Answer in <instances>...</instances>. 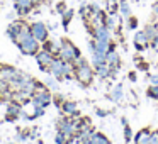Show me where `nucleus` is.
<instances>
[{"label": "nucleus", "instance_id": "obj_1", "mask_svg": "<svg viewBox=\"0 0 158 144\" xmlns=\"http://www.w3.org/2000/svg\"><path fill=\"white\" fill-rule=\"evenodd\" d=\"M75 63H77V70H75L77 80H78L80 83H83V85H89V83L92 82V78H94V70L87 65L83 58L77 59Z\"/></svg>", "mask_w": 158, "mask_h": 144}, {"label": "nucleus", "instance_id": "obj_2", "mask_svg": "<svg viewBox=\"0 0 158 144\" xmlns=\"http://www.w3.org/2000/svg\"><path fill=\"white\" fill-rule=\"evenodd\" d=\"M60 56H61V59H65V61H68V63H75L77 59L82 58V56H80V51L70 41H61Z\"/></svg>", "mask_w": 158, "mask_h": 144}, {"label": "nucleus", "instance_id": "obj_3", "mask_svg": "<svg viewBox=\"0 0 158 144\" xmlns=\"http://www.w3.org/2000/svg\"><path fill=\"white\" fill-rule=\"evenodd\" d=\"M49 71L55 76L61 78V76H68L70 71H72V65L65 59H53L51 65H49Z\"/></svg>", "mask_w": 158, "mask_h": 144}, {"label": "nucleus", "instance_id": "obj_4", "mask_svg": "<svg viewBox=\"0 0 158 144\" xmlns=\"http://www.w3.org/2000/svg\"><path fill=\"white\" fill-rule=\"evenodd\" d=\"M38 42H39V41L31 34V36H27L26 39H22L21 42H17V44L21 46L22 53H26V54H36V53H38V49H39Z\"/></svg>", "mask_w": 158, "mask_h": 144}, {"label": "nucleus", "instance_id": "obj_5", "mask_svg": "<svg viewBox=\"0 0 158 144\" xmlns=\"http://www.w3.org/2000/svg\"><path fill=\"white\" fill-rule=\"evenodd\" d=\"M31 34L34 36L38 41H46L48 39V27H46L43 22H34V24L31 26Z\"/></svg>", "mask_w": 158, "mask_h": 144}, {"label": "nucleus", "instance_id": "obj_6", "mask_svg": "<svg viewBox=\"0 0 158 144\" xmlns=\"http://www.w3.org/2000/svg\"><path fill=\"white\" fill-rule=\"evenodd\" d=\"M133 42H134V46H136V49H138V51H143V49H146L148 46L151 44V42H150V39L146 38V34H144L143 31H139V32H136V34H134Z\"/></svg>", "mask_w": 158, "mask_h": 144}, {"label": "nucleus", "instance_id": "obj_7", "mask_svg": "<svg viewBox=\"0 0 158 144\" xmlns=\"http://www.w3.org/2000/svg\"><path fill=\"white\" fill-rule=\"evenodd\" d=\"M58 129L61 130V132L68 134V136H73V134L77 132V124L73 122V120H70V119H63V120H60Z\"/></svg>", "mask_w": 158, "mask_h": 144}, {"label": "nucleus", "instance_id": "obj_8", "mask_svg": "<svg viewBox=\"0 0 158 144\" xmlns=\"http://www.w3.org/2000/svg\"><path fill=\"white\" fill-rule=\"evenodd\" d=\"M106 63L110 66V68H116L117 66V63H119V54H117V51H116V48L114 46H110L109 48V51L106 53Z\"/></svg>", "mask_w": 158, "mask_h": 144}, {"label": "nucleus", "instance_id": "obj_9", "mask_svg": "<svg viewBox=\"0 0 158 144\" xmlns=\"http://www.w3.org/2000/svg\"><path fill=\"white\" fill-rule=\"evenodd\" d=\"M150 136H151L150 129L138 130L136 136H134V144H150Z\"/></svg>", "mask_w": 158, "mask_h": 144}, {"label": "nucleus", "instance_id": "obj_10", "mask_svg": "<svg viewBox=\"0 0 158 144\" xmlns=\"http://www.w3.org/2000/svg\"><path fill=\"white\" fill-rule=\"evenodd\" d=\"M36 58H38V63L41 66H46V65L49 66V65H51V61H53V54L48 51V49H43L41 53H38Z\"/></svg>", "mask_w": 158, "mask_h": 144}, {"label": "nucleus", "instance_id": "obj_11", "mask_svg": "<svg viewBox=\"0 0 158 144\" xmlns=\"http://www.w3.org/2000/svg\"><path fill=\"white\" fill-rule=\"evenodd\" d=\"M14 4H15V9H17L19 14H27L32 5V0H14Z\"/></svg>", "mask_w": 158, "mask_h": 144}, {"label": "nucleus", "instance_id": "obj_12", "mask_svg": "<svg viewBox=\"0 0 158 144\" xmlns=\"http://www.w3.org/2000/svg\"><path fill=\"white\" fill-rule=\"evenodd\" d=\"M143 32L146 34V38L150 39V42H151L155 38H156V34H158V24H148V26H144Z\"/></svg>", "mask_w": 158, "mask_h": 144}, {"label": "nucleus", "instance_id": "obj_13", "mask_svg": "<svg viewBox=\"0 0 158 144\" xmlns=\"http://www.w3.org/2000/svg\"><path fill=\"white\" fill-rule=\"evenodd\" d=\"M106 27L109 29V31H114V29L117 27V24H119V21H117V15H116V12H110V15H107L106 17Z\"/></svg>", "mask_w": 158, "mask_h": 144}, {"label": "nucleus", "instance_id": "obj_14", "mask_svg": "<svg viewBox=\"0 0 158 144\" xmlns=\"http://www.w3.org/2000/svg\"><path fill=\"white\" fill-rule=\"evenodd\" d=\"M110 71H112V68H110L107 63H104V65H100V66H97V68H95V73H97L99 78H107V76L110 75Z\"/></svg>", "mask_w": 158, "mask_h": 144}, {"label": "nucleus", "instance_id": "obj_15", "mask_svg": "<svg viewBox=\"0 0 158 144\" xmlns=\"http://www.w3.org/2000/svg\"><path fill=\"white\" fill-rule=\"evenodd\" d=\"M63 112L66 115H77L78 114V107H77L75 102H65L63 103Z\"/></svg>", "mask_w": 158, "mask_h": 144}, {"label": "nucleus", "instance_id": "obj_16", "mask_svg": "<svg viewBox=\"0 0 158 144\" xmlns=\"http://www.w3.org/2000/svg\"><path fill=\"white\" fill-rule=\"evenodd\" d=\"M119 12L124 19L131 17V7H129V4H127V0H119Z\"/></svg>", "mask_w": 158, "mask_h": 144}, {"label": "nucleus", "instance_id": "obj_17", "mask_svg": "<svg viewBox=\"0 0 158 144\" xmlns=\"http://www.w3.org/2000/svg\"><path fill=\"white\" fill-rule=\"evenodd\" d=\"M90 139H92L94 144H110V141L107 139L104 134L100 132H92V136H90Z\"/></svg>", "mask_w": 158, "mask_h": 144}, {"label": "nucleus", "instance_id": "obj_18", "mask_svg": "<svg viewBox=\"0 0 158 144\" xmlns=\"http://www.w3.org/2000/svg\"><path fill=\"white\" fill-rule=\"evenodd\" d=\"M110 98H112L114 102H119V100L123 98V86H121V85L114 86L112 92H110Z\"/></svg>", "mask_w": 158, "mask_h": 144}, {"label": "nucleus", "instance_id": "obj_19", "mask_svg": "<svg viewBox=\"0 0 158 144\" xmlns=\"http://www.w3.org/2000/svg\"><path fill=\"white\" fill-rule=\"evenodd\" d=\"M61 15H63V24H65V27H66V26H68V22L72 21V17H73V10H72V9H66Z\"/></svg>", "mask_w": 158, "mask_h": 144}, {"label": "nucleus", "instance_id": "obj_20", "mask_svg": "<svg viewBox=\"0 0 158 144\" xmlns=\"http://www.w3.org/2000/svg\"><path fill=\"white\" fill-rule=\"evenodd\" d=\"M148 95H150L153 100H158V85H150V88H148Z\"/></svg>", "mask_w": 158, "mask_h": 144}, {"label": "nucleus", "instance_id": "obj_21", "mask_svg": "<svg viewBox=\"0 0 158 144\" xmlns=\"http://www.w3.org/2000/svg\"><path fill=\"white\" fill-rule=\"evenodd\" d=\"M123 126H124V139L129 141V139H131V136H133V132H131V127L127 126L126 119H123Z\"/></svg>", "mask_w": 158, "mask_h": 144}, {"label": "nucleus", "instance_id": "obj_22", "mask_svg": "<svg viewBox=\"0 0 158 144\" xmlns=\"http://www.w3.org/2000/svg\"><path fill=\"white\" fill-rule=\"evenodd\" d=\"M150 144H158V130H151V136H150Z\"/></svg>", "mask_w": 158, "mask_h": 144}, {"label": "nucleus", "instance_id": "obj_23", "mask_svg": "<svg viewBox=\"0 0 158 144\" xmlns=\"http://www.w3.org/2000/svg\"><path fill=\"white\" fill-rule=\"evenodd\" d=\"M136 26H138V21L131 15V17L127 19V27H129V29H136Z\"/></svg>", "mask_w": 158, "mask_h": 144}, {"label": "nucleus", "instance_id": "obj_24", "mask_svg": "<svg viewBox=\"0 0 158 144\" xmlns=\"http://www.w3.org/2000/svg\"><path fill=\"white\" fill-rule=\"evenodd\" d=\"M9 114H14V115L21 114V107H19V105H15V103H14V105H10V107H9Z\"/></svg>", "mask_w": 158, "mask_h": 144}, {"label": "nucleus", "instance_id": "obj_25", "mask_svg": "<svg viewBox=\"0 0 158 144\" xmlns=\"http://www.w3.org/2000/svg\"><path fill=\"white\" fill-rule=\"evenodd\" d=\"M46 85H48L49 88H53V90H58V83H56L55 80H51V78L46 80Z\"/></svg>", "mask_w": 158, "mask_h": 144}, {"label": "nucleus", "instance_id": "obj_26", "mask_svg": "<svg viewBox=\"0 0 158 144\" xmlns=\"http://www.w3.org/2000/svg\"><path fill=\"white\" fill-rule=\"evenodd\" d=\"M150 85H158V73H153V75H150Z\"/></svg>", "mask_w": 158, "mask_h": 144}, {"label": "nucleus", "instance_id": "obj_27", "mask_svg": "<svg viewBox=\"0 0 158 144\" xmlns=\"http://www.w3.org/2000/svg\"><path fill=\"white\" fill-rule=\"evenodd\" d=\"M151 48H153V51L155 53H158V34H156V38L151 41Z\"/></svg>", "mask_w": 158, "mask_h": 144}, {"label": "nucleus", "instance_id": "obj_28", "mask_svg": "<svg viewBox=\"0 0 158 144\" xmlns=\"http://www.w3.org/2000/svg\"><path fill=\"white\" fill-rule=\"evenodd\" d=\"M56 9H58L60 14H63V12L66 10V7H65V4H63V2H61V4H58V7H56Z\"/></svg>", "mask_w": 158, "mask_h": 144}, {"label": "nucleus", "instance_id": "obj_29", "mask_svg": "<svg viewBox=\"0 0 158 144\" xmlns=\"http://www.w3.org/2000/svg\"><path fill=\"white\" fill-rule=\"evenodd\" d=\"M151 10H153V15H156V17H158V2H156V4H153Z\"/></svg>", "mask_w": 158, "mask_h": 144}, {"label": "nucleus", "instance_id": "obj_30", "mask_svg": "<svg viewBox=\"0 0 158 144\" xmlns=\"http://www.w3.org/2000/svg\"><path fill=\"white\" fill-rule=\"evenodd\" d=\"M82 144H94V142H92V139H90V137H87V139L82 141Z\"/></svg>", "mask_w": 158, "mask_h": 144}, {"label": "nucleus", "instance_id": "obj_31", "mask_svg": "<svg viewBox=\"0 0 158 144\" xmlns=\"http://www.w3.org/2000/svg\"><path fill=\"white\" fill-rule=\"evenodd\" d=\"M156 70H158V63H156Z\"/></svg>", "mask_w": 158, "mask_h": 144}]
</instances>
